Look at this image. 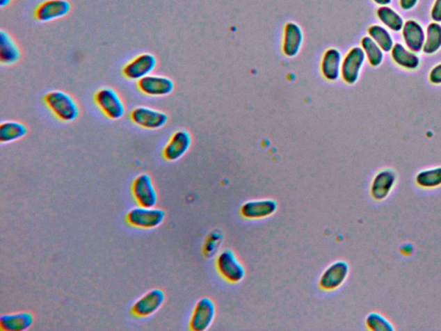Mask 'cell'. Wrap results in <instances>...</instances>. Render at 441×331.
<instances>
[{
    "label": "cell",
    "mask_w": 441,
    "mask_h": 331,
    "mask_svg": "<svg viewBox=\"0 0 441 331\" xmlns=\"http://www.w3.org/2000/svg\"><path fill=\"white\" fill-rule=\"evenodd\" d=\"M43 100L58 120L70 123L79 116V107L75 99L68 93L60 90L46 93Z\"/></svg>",
    "instance_id": "1"
},
{
    "label": "cell",
    "mask_w": 441,
    "mask_h": 331,
    "mask_svg": "<svg viewBox=\"0 0 441 331\" xmlns=\"http://www.w3.org/2000/svg\"><path fill=\"white\" fill-rule=\"evenodd\" d=\"M166 212L161 209L137 207L131 209L126 216L129 225L139 229H154L163 223Z\"/></svg>",
    "instance_id": "2"
},
{
    "label": "cell",
    "mask_w": 441,
    "mask_h": 331,
    "mask_svg": "<svg viewBox=\"0 0 441 331\" xmlns=\"http://www.w3.org/2000/svg\"><path fill=\"white\" fill-rule=\"evenodd\" d=\"M97 106L100 108L103 113L111 120H120L125 114V106L124 102L111 88H101L96 92L94 97Z\"/></svg>",
    "instance_id": "3"
},
{
    "label": "cell",
    "mask_w": 441,
    "mask_h": 331,
    "mask_svg": "<svg viewBox=\"0 0 441 331\" xmlns=\"http://www.w3.org/2000/svg\"><path fill=\"white\" fill-rule=\"evenodd\" d=\"M216 268L220 275L230 283H239L245 278L246 270L233 250H224L216 258Z\"/></svg>",
    "instance_id": "4"
},
{
    "label": "cell",
    "mask_w": 441,
    "mask_h": 331,
    "mask_svg": "<svg viewBox=\"0 0 441 331\" xmlns=\"http://www.w3.org/2000/svg\"><path fill=\"white\" fill-rule=\"evenodd\" d=\"M131 193L138 206L152 208L157 207L158 194L150 175L142 174L134 179Z\"/></svg>",
    "instance_id": "5"
},
{
    "label": "cell",
    "mask_w": 441,
    "mask_h": 331,
    "mask_svg": "<svg viewBox=\"0 0 441 331\" xmlns=\"http://www.w3.org/2000/svg\"><path fill=\"white\" fill-rule=\"evenodd\" d=\"M157 57L150 53H144L126 65L122 70L125 78L132 81H139L152 74L157 67Z\"/></svg>",
    "instance_id": "6"
},
{
    "label": "cell",
    "mask_w": 441,
    "mask_h": 331,
    "mask_svg": "<svg viewBox=\"0 0 441 331\" xmlns=\"http://www.w3.org/2000/svg\"><path fill=\"white\" fill-rule=\"evenodd\" d=\"M216 316V307L211 298H202L195 305L189 327L193 331H205L211 326Z\"/></svg>",
    "instance_id": "7"
},
{
    "label": "cell",
    "mask_w": 441,
    "mask_h": 331,
    "mask_svg": "<svg viewBox=\"0 0 441 331\" xmlns=\"http://www.w3.org/2000/svg\"><path fill=\"white\" fill-rule=\"evenodd\" d=\"M133 123L147 129H159L168 123V116L163 111L146 106L135 108L130 113Z\"/></svg>",
    "instance_id": "8"
},
{
    "label": "cell",
    "mask_w": 441,
    "mask_h": 331,
    "mask_svg": "<svg viewBox=\"0 0 441 331\" xmlns=\"http://www.w3.org/2000/svg\"><path fill=\"white\" fill-rule=\"evenodd\" d=\"M348 262L337 261L324 270L319 280V286L324 291H335L345 283L349 275Z\"/></svg>",
    "instance_id": "9"
},
{
    "label": "cell",
    "mask_w": 441,
    "mask_h": 331,
    "mask_svg": "<svg viewBox=\"0 0 441 331\" xmlns=\"http://www.w3.org/2000/svg\"><path fill=\"white\" fill-rule=\"evenodd\" d=\"M366 55L360 47H354L342 60V77L346 84L353 85L359 80Z\"/></svg>",
    "instance_id": "10"
},
{
    "label": "cell",
    "mask_w": 441,
    "mask_h": 331,
    "mask_svg": "<svg viewBox=\"0 0 441 331\" xmlns=\"http://www.w3.org/2000/svg\"><path fill=\"white\" fill-rule=\"evenodd\" d=\"M164 291L161 289H152L141 297L133 305L131 312L138 318H147L160 310L165 302Z\"/></svg>",
    "instance_id": "11"
},
{
    "label": "cell",
    "mask_w": 441,
    "mask_h": 331,
    "mask_svg": "<svg viewBox=\"0 0 441 331\" xmlns=\"http://www.w3.org/2000/svg\"><path fill=\"white\" fill-rule=\"evenodd\" d=\"M397 182V175L392 169L378 172L372 179L370 193L376 201H384L390 196Z\"/></svg>",
    "instance_id": "12"
},
{
    "label": "cell",
    "mask_w": 441,
    "mask_h": 331,
    "mask_svg": "<svg viewBox=\"0 0 441 331\" xmlns=\"http://www.w3.org/2000/svg\"><path fill=\"white\" fill-rule=\"evenodd\" d=\"M137 82L140 91L150 97L168 96L175 89V82L162 75L150 74Z\"/></svg>",
    "instance_id": "13"
},
{
    "label": "cell",
    "mask_w": 441,
    "mask_h": 331,
    "mask_svg": "<svg viewBox=\"0 0 441 331\" xmlns=\"http://www.w3.org/2000/svg\"><path fill=\"white\" fill-rule=\"evenodd\" d=\"M70 10L71 3L67 0H46L37 7L35 17L38 21L47 23L67 16Z\"/></svg>",
    "instance_id": "14"
},
{
    "label": "cell",
    "mask_w": 441,
    "mask_h": 331,
    "mask_svg": "<svg viewBox=\"0 0 441 331\" xmlns=\"http://www.w3.org/2000/svg\"><path fill=\"white\" fill-rule=\"evenodd\" d=\"M191 145V136L189 132L176 131L166 143L163 150V156L168 161H178L188 152Z\"/></svg>",
    "instance_id": "15"
},
{
    "label": "cell",
    "mask_w": 441,
    "mask_h": 331,
    "mask_svg": "<svg viewBox=\"0 0 441 331\" xmlns=\"http://www.w3.org/2000/svg\"><path fill=\"white\" fill-rule=\"evenodd\" d=\"M278 204L273 200L248 201L242 204L241 214L247 219H260L270 217L277 211Z\"/></svg>",
    "instance_id": "16"
},
{
    "label": "cell",
    "mask_w": 441,
    "mask_h": 331,
    "mask_svg": "<svg viewBox=\"0 0 441 331\" xmlns=\"http://www.w3.org/2000/svg\"><path fill=\"white\" fill-rule=\"evenodd\" d=\"M403 39L408 49L415 53H420L425 45L426 31L420 23L415 20H408L402 30Z\"/></svg>",
    "instance_id": "17"
},
{
    "label": "cell",
    "mask_w": 441,
    "mask_h": 331,
    "mask_svg": "<svg viewBox=\"0 0 441 331\" xmlns=\"http://www.w3.org/2000/svg\"><path fill=\"white\" fill-rule=\"evenodd\" d=\"M19 45L8 32L0 31V63L3 65L16 64L21 58Z\"/></svg>",
    "instance_id": "18"
},
{
    "label": "cell",
    "mask_w": 441,
    "mask_h": 331,
    "mask_svg": "<svg viewBox=\"0 0 441 331\" xmlns=\"http://www.w3.org/2000/svg\"><path fill=\"white\" fill-rule=\"evenodd\" d=\"M34 323L31 312H22L6 314L0 318V329L3 331H23L30 329Z\"/></svg>",
    "instance_id": "19"
},
{
    "label": "cell",
    "mask_w": 441,
    "mask_h": 331,
    "mask_svg": "<svg viewBox=\"0 0 441 331\" xmlns=\"http://www.w3.org/2000/svg\"><path fill=\"white\" fill-rule=\"evenodd\" d=\"M342 54L336 49H330L325 52L321 60V73L328 81H337L342 73Z\"/></svg>",
    "instance_id": "20"
},
{
    "label": "cell",
    "mask_w": 441,
    "mask_h": 331,
    "mask_svg": "<svg viewBox=\"0 0 441 331\" xmlns=\"http://www.w3.org/2000/svg\"><path fill=\"white\" fill-rule=\"evenodd\" d=\"M390 53H392L393 62L404 70H415L420 66V57L417 56V53L411 51L402 43H395Z\"/></svg>",
    "instance_id": "21"
},
{
    "label": "cell",
    "mask_w": 441,
    "mask_h": 331,
    "mask_svg": "<svg viewBox=\"0 0 441 331\" xmlns=\"http://www.w3.org/2000/svg\"><path fill=\"white\" fill-rule=\"evenodd\" d=\"M303 35L301 28L294 23L285 25L284 33L283 51L285 56L294 57L301 49Z\"/></svg>",
    "instance_id": "22"
},
{
    "label": "cell",
    "mask_w": 441,
    "mask_h": 331,
    "mask_svg": "<svg viewBox=\"0 0 441 331\" xmlns=\"http://www.w3.org/2000/svg\"><path fill=\"white\" fill-rule=\"evenodd\" d=\"M28 129L17 121H6L0 124V143H10L24 138L27 135Z\"/></svg>",
    "instance_id": "23"
},
{
    "label": "cell",
    "mask_w": 441,
    "mask_h": 331,
    "mask_svg": "<svg viewBox=\"0 0 441 331\" xmlns=\"http://www.w3.org/2000/svg\"><path fill=\"white\" fill-rule=\"evenodd\" d=\"M377 17L386 28L394 32L403 30L404 21L402 16L388 6H381L377 10Z\"/></svg>",
    "instance_id": "24"
},
{
    "label": "cell",
    "mask_w": 441,
    "mask_h": 331,
    "mask_svg": "<svg viewBox=\"0 0 441 331\" xmlns=\"http://www.w3.org/2000/svg\"><path fill=\"white\" fill-rule=\"evenodd\" d=\"M422 189H436L441 186V167L425 169L419 172L415 179Z\"/></svg>",
    "instance_id": "25"
},
{
    "label": "cell",
    "mask_w": 441,
    "mask_h": 331,
    "mask_svg": "<svg viewBox=\"0 0 441 331\" xmlns=\"http://www.w3.org/2000/svg\"><path fill=\"white\" fill-rule=\"evenodd\" d=\"M441 49V24L432 22L426 31V40L422 52L426 55H433Z\"/></svg>",
    "instance_id": "26"
},
{
    "label": "cell",
    "mask_w": 441,
    "mask_h": 331,
    "mask_svg": "<svg viewBox=\"0 0 441 331\" xmlns=\"http://www.w3.org/2000/svg\"><path fill=\"white\" fill-rule=\"evenodd\" d=\"M361 48L364 50L369 64L372 67H378L384 60V50L378 46L374 39L364 37L361 40Z\"/></svg>",
    "instance_id": "27"
},
{
    "label": "cell",
    "mask_w": 441,
    "mask_h": 331,
    "mask_svg": "<svg viewBox=\"0 0 441 331\" xmlns=\"http://www.w3.org/2000/svg\"><path fill=\"white\" fill-rule=\"evenodd\" d=\"M369 37L374 39L384 52H390L393 48L394 39L386 28L381 25H371L368 29Z\"/></svg>",
    "instance_id": "28"
},
{
    "label": "cell",
    "mask_w": 441,
    "mask_h": 331,
    "mask_svg": "<svg viewBox=\"0 0 441 331\" xmlns=\"http://www.w3.org/2000/svg\"><path fill=\"white\" fill-rule=\"evenodd\" d=\"M366 325L374 331H394L393 323L384 315L378 312H371L367 316Z\"/></svg>",
    "instance_id": "29"
},
{
    "label": "cell",
    "mask_w": 441,
    "mask_h": 331,
    "mask_svg": "<svg viewBox=\"0 0 441 331\" xmlns=\"http://www.w3.org/2000/svg\"><path fill=\"white\" fill-rule=\"evenodd\" d=\"M429 81L433 85H441V63L436 65L430 71Z\"/></svg>",
    "instance_id": "30"
},
{
    "label": "cell",
    "mask_w": 441,
    "mask_h": 331,
    "mask_svg": "<svg viewBox=\"0 0 441 331\" xmlns=\"http://www.w3.org/2000/svg\"><path fill=\"white\" fill-rule=\"evenodd\" d=\"M431 19L433 22L441 23V0H435L431 10Z\"/></svg>",
    "instance_id": "31"
},
{
    "label": "cell",
    "mask_w": 441,
    "mask_h": 331,
    "mask_svg": "<svg viewBox=\"0 0 441 331\" xmlns=\"http://www.w3.org/2000/svg\"><path fill=\"white\" fill-rule=\"evenodd\" d=\"M418 0H399L401 8L404 10H410L417 5Z\"/></svg>",
    "instance_id": "32"
},
{
    "label": "cell",
    "mask_w": 441,
    "mask_h": 331,
    "mask_svg": "<svg viewBox=\"0 0 441 331\" xmlns=\"http://www.w3.org/2000/svg\"><path fill=\"white\" fill-rule=\"evenodd\" d=\"M401 253L403 255H411L414 252V247L410 243L404 244L403 246L401 247Z\"/></svg>",
    "instance_id": "33"
},
{
    "label": "cell",
    "mask_w": 441,
    "mask_h": 331,
    "mask_svg": "<svg viewBox=\"0 0 441 331\" xmlns=\"http://www.w3.org/2000/svg\"><path fill=\"white\" fill-rule=\"evenodd\" d=\"M374 3H377V5L380 6H389L390 3H392V0H372Z\"/></svg>",
    "instance_id": "34"
},
{
    "label": "cell",
    "mask_w": 441,
    "mask_h": 331,
    "mask_svg": "<svg viewBox=\"0 0 441 331\" xmlns=\"http://www.w3.org/2000/svg\"><path fill=\"white\" fill-rule=\"evenodd\" d=\"M12 1L13 0H0V6H1L2 8H3V7L9 6L10 2Z\"/></svg>",
    "instance_id": "35"
}]
</instances>
